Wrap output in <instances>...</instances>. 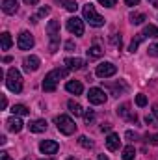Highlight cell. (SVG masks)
I'll return each mask as SVG.
<instances>
[{
	"instance_id": "cell-28",
	"label": "cell",
	"mask_w": 158,
	"mask_h": 160,
	"mask_svg": "<svg viewBox=\"0 0 158 160\" xmlns=\"http://www.w3.org/2000/svg\"><path fill=\"white\" fill-rule=\"evenodd\" d=\"M78 143L82 145V147H86V149H91V147H93V142H91L87 136H80V138H78Z\"/></svg>"
},
{
	"instance_id": "cell-3",
	"label": "cell",
	"mask_w": 158,
	"mask_h": 160,
	"mask_svg": "<svg viewBox=\"0 0 158 160\" xmlns=\"http://www.w3.org/2000/svg\"><path fill=\"white\" fill-rule=\"evenodd\" d=\"M56 127H58V130L62 132V134H65V136H71V134H75L77 132V125H75V121L71 119L69 116H58L56 119Z\"/></svg>"
},
{
	"instance_id": "cell-27",
	"label": "cell",
	"mask_w": 158,
	"mask_h": 160,
	"mask_svg": "<svg viewBox=\"0 0 158 160\" xmlns=\"http://www.w3.org/2000/svg\"><path fill=\"white\" fill-rule=\"evenodd\" d=\"M87 56H89V58H99V56H102V48H101V47H91V48L87 50Z\"/></svg>"
},
{
	"instance_id": "cell-14",
	"label": "cell",
	"mask_w": 158,
	"mask_h": 160,
	"mask_svg": "<svg viewBox=\"0 0 158 160\" xmlns=\"http://www.w3.org/2000/svg\"><path fill=\"white\" fill-rule=\"evenodd\" d=\"M65 89H67L69 93H73V95H82L84 86H82V82H78V80H69V82L65 84Z\"/></svg>"
},
{
	"instance_id": "cell-15",
	"label": "cell",
	"mask_w": 158,
	"mask_h": 160,
	"mask_svg": "<svg viewBox=\"0 0 158 160\" xmlns=\"http://www.w3.org/2000/svg\"><path fill=\"white\" fill-rule=\"evenodd\" d=\"M6 125H7V128H9L11 132H15V134H17V132H21V130H22V127H24V123L19 119L17 116L9 118V119L6 121Z\"/></svg>"
},
{
	"instance_id": "cell-26",
	"label": "cell",
	"mask_w": 158,
	"mask_h": 160,
	"mask_svg": "<svg viewBox=\"0 0 158 160\" xmlns=\"http://www.w3.org/2000/svg\"><path fill=\"white\" fill-rule=\"evenodd\" d=\"M143 21H145V15L143 13H130V22L132 24H143Z\"/></svg>"
},
{
	"instance_id": "cell-47",
	"label": "cell",
	"mask_w": 158,
	"mask_h": 160,
	"mask_svg": "<svg viewBox=\"0 0 158 160\" xmlns=\"http://www.w3.org/2000/svg\"><path fill=\"white\" fill-rule=\"evenodd\" d=\"M67 160H77V158H75V157H71V158H67Z\"/></svg>"
},
{
	"instance_id": "cell-4",
	"label": "cell",
	"mask_w": 158,
	"mask_h": 160,
	"mask_svg": "<svg viewBox=\"0 0 158 160\" xmlns=\"http://www.w3.org/2000/svg\"><path fill=\"white\" fill-rule=\"evenodd\" d=\"M47 34H48V39H50V52H56L58 45H60V22L58 21H48Z\"/></svg>"
},
{
	"instance_id": "cell-20",
	"label": "cell",
	"mask_w": 158,
	"mask_h": 160,
	"mask_svg": "<svg viewBox=\"0 0 158 160\" xmlns=\"http://www.w3.org/2000/svg\"><path fill=\"white\" fill-rule=\"evenodd\" d=\"M67 108H69V112H71L73 116H84L82 106H80L78 102H75V101H69V102H67Z\"/></svg>"
},
{
	"instance_id": "cell-13",
	"label": "cell",
	"mask_w": 158,
	"mask_h": 160,
	"mask_svg": "<svg viewBox=\"0 0 158 160\" xmlns=\"http://www.w3.org/2000/svg\"><path fill=\"white\" fill-rule=\"evenodd\" d=\"M28 128H30V132H34V134L45 132V130H47V121L45 119H34V121H30Z\"/></svg>"
},
{
	"instance_id": "cell-48",
	"label": "cell",
	"mask_w": 158,
	"mask_h": 160,
	"mask_svg": "<svg viewBox=\"0 0 158 160\" xmlns=\"http://www.w3.org/2000/svg\"><path fill=\"white\" fill-rule=\"evenodd\" d=\"M60 2H65V4H67V2H69V0H60Z\"/></svg>"
},
{
	"instance_id": "cell-45",
	"label": "cell",
	"mask_w": 158,
	"mask_h": 160,
	"mask_svg": "<svg viewBox=\"0 0 158 160\" xmlns=\"http://www.w3.org/2000/svg\"><path fill=\"white\" fill-rule=\"evenodd\" d=\"M99 160H110L106 155H99Z\"/></svg>"
},
{
	"instance_id": "cell-2",
	"label": "cell",
	"mask_w": 158,
	"mask_h": 160,
	"mask_svg": "<svg viewBox=\"0 0 158 160\" xmlns=\"http://www.w3.org/2000/svg\"><path fill=\"white\" fill-rule=\"evenodd\" d=\"M6 86H7V89L13 91V93H21V91H22V77H21V73H19L15 67H11V69L6 73Z\"/></svg>"
},
{
	"instance_id": "cell-11",
	"label": "cell",
	"mask_w": 158,
	"mask_h": 160,
	"mask_svg": "<svg viewBox=\"0 0 158 160\" xmlns=\"http://www.w3.org/2000/svg\"><path fill=\"white\" fill-rule=\"evenodd\" d=\"M22 65H24V69L30 73H34V71H37L39 69V65H41V62H39V58L37 56H26L24 58V62H22Z\"/></svg>"
},
{
	"instance_id": "cell-6",
	"label": "cell",
	"mask_w": 158,
	"mask_h": 160,
	"mask_svg": "<svg viewBox=\"0 0 158 160\" xmlns=\"http://www.w3.org/2000/svg\"><path fill=\"white\" fill-rule=\"evenodd\" d=\"M116 73H117V67H116L112 62H102V63H99L97 69H95V75H97L99 78H110V77H114Z\"/></svg>"
},
{
	"instance_id": "cell-21",
	"label": "cell",
	"mask_w": 158,
	"mask_h": 160,
	"mask_svg": "<svg viewBox=\"0 0 158 160\" xmlns=\"http://www.w3.org/2000/svg\"><path fill=\"white\" fill-rule=\"evenodd\" d=\"M0 41H2V50H9L11 45H13V39H11V36H9L7 32H4V34L0 36Z\"/></svg>"
},
{
	"instance_id": "cell-39",
	"label": "cell",
	"mask_w": 158,
	"mask_h": 160,
	"mask_svg": "<svg viewBox=\"0 0 158 160\" xmlns=\"http://www.w3.org/2000/svg\"><path fill=\"white\" fill-rule=\"evenodd\" d=\"M125 4H126V6H138L140 0H125Z\"/></svg>"
},
{
	"instance_id": "cell-1",
	"label": "cell",
	"mask_w": 158,
	"mask_h": 160,
	"mask_svg": "<svg viewBox=\"0 0 158 160\" xmlns=\"http://www.w3.org/2000/svg\"><path fill=\"white\" fill-rule=\"evenodd\" d=\"M67 73H69V69H67V67H65V69H63V67H62V69H60V67H58V69H52V71L43 78V89H45V91H48V93H52V91L56 89L58 82L67 77Z\"/></svg>"
},
{
	"instance_id": "cell-32",
	"label": "cell",
	"mask_w": 158,
	"mask_h": 160,
	"mask_svg": "<svg viewBox=\"0 0 158 160\" xmlns=\"http://www.w3.org/2000/svg\"><path fill=\"white\" fill-rule=\"evenodd\" d=\"M65 9H67V11H77V9H78V4L73 2V0H69V2L65 4Z\"/></svg>"
},
{
	"instance_id": "cell-35",
	"label": "cell",
	"mask_w": 158,
	"mask_h": 160,
	"mask_svg": "<svg viewBox=\"0 0 158 160\" xmlns=\"http://www.w3.org/2000/svg\"><path fill=\"white\" fill-rule=\"evenodd\" d=\"M147 142H151L153 145H158V134H155V136H151V138H147Z\"/></svg>"
},
{
	"instance_id": "cell-17",
	"label": "cell",
	"mask_w": 158,
	"mask_h": 160,
	"mask_svg": "<svg viewBox=\"0 0 158 160\" xmlns=\"http://www.w3.org/2000/svg\"><path fill=\"white\" fill-rule=\"evenodd\" d=\"M119 145H121V140H119L117 134H108V138H106V147L110 149V151H117Z\"/></svg>"
},
{
	"instance_id": "cell-23",
	"label": "cell",
	"mask_w": 158,
	"mask_h": 160,
	"mask_svg": "<svg viewBox=\"0 0 158 160\" xmlns=\"http://www.w3.org/2000/svg\"><path fill=\"white\" fill-rule=\"evenodd\" d=\"M134 157H136L134 145H126V147L123 149V160H134Z\"/></svg>"
},
{
	"instance_id": "cell-43",
	"label": "cell",
	"mask_w": 158,
	"mask_h": 160,
	"mask_svg": "<svg viewBox=\"0 0 158 160\" xmlns=\"http://www.w3.org/2000/svg\"><path fill=\"white\" fill-rule=\"evenodd\" d=\"M6 106H7V99H6V97H4V95H2V110H4V108H6Z\"/></svg>"
},
{
	"instance_id": "cell-46",
	"label": "cell",
	"mask_w": 158,
	"mask_h": 160,
	"mask_svg": "<svg viewBox=\"0 0 158 160\" xmlns=\"http://www.w3.org/2000/svg\"><path fill=\"white\" fill-rule=\"evenodd\" d=\"M151 2H153V6H155V8H158V0H151Z\"/></svg>"
},
{
	"instance_id": "cell-19",
	"label": "cell",
	"mask_w": 158,
	"mask_h": 160,
	"mask_svg": "<svg viewBox=\"0 0 158 160\" xmlns=\"http://www.w3.org/2000/svg\"><path fill=\"white\" fill-rule=\"evenodd\" d=\"M117 114L121 116V118H126V119L130 121H136L138 118H136V114H128V104H121L117 108Z\"/></svg>"
},
{
	"instance_id": "cell-31",
	"label": "cell",
	"mask_w": 158,
	"mask_h": 160,
	"mask_svg": "<svg viewBox=\"0 0 158 160\" xmlns=\"http://www.w3.org/2000/svg\"><path fill=\"white\" fill-rule=\"evenodd\" d=\"M93 119H95V112H93V110H86V112H84V121L89 125Z\"/></svg>"
},
{
	"instance_id": "cell-41",
	"label": "cell",
	"mask_w": 158,
	"mask_h": 160,
	"mask_svg": "<svg viewBox=\"0 0 158 160\" xmlns=\"http://www.w3.org/2000/svg\"><path fill=\"white\" fill-rule=\"evenodd\" d=\"M73 47H75L73 41H67V43H65V48H67V50H73Z\"/></svg>"
},
{
	"instance_id": "cell-42",
	"label": "cell",
	"mask_w": 158,
	"mask_h": 160,
	"mask_svg": "<svg viewBox=\"0 0 158 160\" xmlns=\"http://www.w3.org/2000/svg\"><path fill=\"white\" fill-rule=\"evenodd\" d=\"M153 116L158 119V104H155V106H153Z\"/></svg>"
},
{
	"instance_id": "cell-30",
	"label": "cell",
	"mask_w": 158,
	"mask_h": 160,
	"mask_svg": "<svg viewBox=\"0 0 158 160\" xmlns=\"http://www.w3.org/2000/svg\"><path fill=\"white\" fill-rule=\"evenodd\" d=\"M136 104H138L140 108H143V106L147 104V97H145L143 93H140V95H136Z\"/></svg>"
},
{
	"instance_id": "cell-33",
	"label": "cell",
	"mask_w": 158,
	"mask_h": 160,
	"mask_svg": "<svg viewBox=\"0 0 158 160\" xmlns=\"http://www.w3.org/2000/svg\"><path fill=\"white\" fill-rule=\"evenodd\" d=\"M99 4L104 6V8H114L117 4V0H99Z\"/></svg>"
},
{
	"instance_id": "cell-5",
	"label": "cell",
	"mask_w": 158,
	"mask_h": 160,
	"mask_svg": "<svg viewBox=\"0 0 158 160\" xmlns=\"http://www.w3.org/2000/svg\"><path fill=\"white\" fill-rule=\"evenodd\" d=\"M84 19H86L91 26H95V28H99V26L104 24V19L95 11V6H93V4H86V6H84Z\"/></svg>"
},
{
	"instance_id": "cell-24",
	"label": "cell",
	"mask_w": 158,
	"mask_h": 160,
	"mask_svg": "<svg viewBox=\"0 0 158 160\" xmlns=\"http://www.w3.org/2000/svg\"><path fill=\"white\" fill-rule=\"evenodd\" d=\"M143 39H145V36H143V34H136V38L132 39L130 47H128V50H130V52H136V48L140 47V43H141Z\"/></svg>"
},
{
	"instance_id": "cell-22",
	"label": "cell",
	"mask_w": 158,
	"mask_h": 160,
	"mask_svg": "<svg viewBox=\"0 0 158 160\" xmlns=\"http://www.w3.org/2000/svg\"><path fill=\"white\" fill-rule=\"evenodd\" d=\"M145 38H158V28L155 24H147L145 28H143V32H141Z\"/></svg>"
},
{
	"instance_id": "cell-34",
	"label": "cell",
	"mask_w": 158,
	"mask_h": 160,
	"mask_svg": "<svg viewBox=\"0 0 158 160\" xmlns=\"http://www.w3.org/2000/svg\"><path fill=\"white\" fill-rule=\"evenodd\" d=\"M147 52H149V56H158V43H155V45H151Z\"/></svg>"
},
{
	"instance_id": "cell-49",
	"label": "cell",
	"mask_w": 158,
	"mask_h": 160,
	"mask_svg": "<svg viewBox=\"0 0 158 160\" xmlns=\"http://www.w3.org/2000/svg\"><path fill=\"white\" fill-rule=\"evenodd\" d=\"M41 160H54V158H41Z\"/></svg>"
},
{
	"instance_id": "cell-37",
	"label": "cell",
	"mask_w": 158,
	"mask_h": 160,
	"mask_svg": "<svg viewBox=\"0 0 158 160\" xmlns=\"http://www.w3.org/2000/svg\"><path fill=\"white\" fill-rule=\"evenodd\" d=\"M145 123L147 125H155V116H147L145 118Z\"/></svg>"
},
{
	"instance_id": "cell-44",
	"label": "cell",
	"mask_w": 158,
	"mask_h": 160,
	"mask_svg": "<svg viewBox=\"0 0 158 160\" xmlns=\"http://www.w3.org/2000/svg\"><path fill=\"white\" fill-rule=\"evenodd\" d=\"M24 2H26V4H28V6H36V4H37V2H39V0H24Z\"/></svg>"
},
{
	"instance_id": "cell-29",
	"label": "cell",
	"mask_w": 158,
	"mask_h": 160,
	"mask_svg": "<svg viewBox=\"0 0 158 160\" xmlns=\"http://www.w3.org/2000/svg\"><path fill=\"white\" fill-rule=\"evenodd\" d=\"M48 13H50V8H41L39 13L32 17V22H37V19H39V17H45V15H48Z\"/></svg>"
},
{
	"instance_id": "cell-40",
	"label": "cell",
	"mask_w": 158,
	"mask_h": 160,
	"mask_svg": "<svg viewBox=\"0 0 158 160\" xmlns=\"http://www.w3.org/2000/svg\"><path fill=\"white\" fill-rule=\"evenodd\" d=\"M0 160H11V157H9L6 151H4V153H0Z\"/></svg>"
},
{
	"instance_id": "cell-12",
	"label": "cell",
	"mask_w": 158,
	"mask_h": 160,
	"mask_svg": "<svg viewBox=\"0 0 158 160\" xmlns=\"http://www.w3.org/2000/svg\"><path fill=\"white\" fill-rule=\"evenodd\" d=\"M65 65H67L69 71H80V69H84L86 62L82 58H67L65 60Z\"/></svg>"
},
{
	"instance_id": "cell-16",
	"label": "cell",
	"mask_w": 158,
	"mask_h": 160,
	"mask_svg": "<svg viewBox=\"0 0 158 160\" xmlns=\"http://www.w3.org/2000/svg\"><path fill=\"white\" fill-rule=\"evenodd\" d=\"M2 9L7 15H15L19 11V4H17V0H4L2 2Z\"/></svg>"
},
{
	"instance_id": "cell-7",
	"label": "cell",
	"mask_w": 158,
	"mask_h": 160,
	"mask_svg": "<svg viewBox=\"0 0 158 160\" xmlns=\"http://www.w3.org/2000/svg\"><path fill=\"white\" fill-rule=\"evenodd\" d=\"M106 99H108V95H106L104 89H101V88H91L89 93H87V101H89L91 104H104Z\"/></svg>"
},
{
	"instance_id": "cell-50",
	"label": "cell",
	"mask_w": 158,
	"mask_h": 160,
	"mask_svg": "<svg viewBox=\"0 0 158 160\" xmlns=\"http://www.w3.org/2000/svg\"><path fill=\"white\" fill-rule=\"evenodd\" d=\"M22 160H30V158H22Z\"/></svg>"
},
{
	"instance_id": "cell-9",
	"label": "cell",
	"mask_w": 158,
	"mask_h": 160,
	"mask_svg": "<svg viewBox=\"0 0 158 160\" xmlns=\"http://www.w3.org/2000/svg\"><path fill=\"white\" fill-rule=\"evenodd\" d=\"M34 45H36V41H34V36H32L30 32H21V34H19L17 47H19L21 50H30Z\"/></svg>"
},
{
	"instance_id": "cell-18",
	"label": "cell",
	"mask_w": 158,
	"mask_h": 160,
	"mask_svg": "<svg viewBox=\"0 0 158 160\" xmlns=\"http://www.w3.org/2000/svg\"><path fill=\"white\" fill-rule=\"evenodd\" d=\"M11 114L19 118V116H28V114H30V110H28L24 104H13V106H11Z\"/></svg>"
},
{
	"instance_id": "cell-38",
	"label": "cell",
	"mask_w": 158,
	"mask_h": 160,
	"mask_svg": "<svg viewBox=\"0 0 158 160\" xmlns=\"http://www.w3.org/2000/svg\"><path fill=\"white\" fill-rule=\"evenodd\" d=\"M125 136H126V138H128V140H130V142H132V140H136V134H134V132H132V130H128V132H126V134H125Z\"/></svg>"
},
{
	"instance_id": "cell-36",
	"label": "cell",
	"mask_w": 158,
	"mask_h": 160,
	"mask_svg": "<svg viewBox=\"0 0 158 160\" xmlns=\"http://www.w3.org/2000/svg\"><path fill=\"white\" fill-rule=\"evenodd\" d=\"M110 128H112V125H110V123H104V125H101V130H102V132H108Z\"/></svg>"
},
{
	"instance_id": "cell-25",
	"label": "cell",
	"mask_w": 158,
	"mask_h": 160,
	"mask_svg": "<svg viewBox=\"0 0 158 160\" xmlns=\"http://www.w3.org/2000/svg\"><path fill=\"white\" fill-rule=\"evenodd\" d=\"M106 88H108V89H112L116 97H119V93H123V91H126V86H125V84H108Z\"/></svg>"
},
{
	"instance_id": "cell-8",
	"label": "cell",
	"mask_w": 158,
	"mask_h": 160,
	"mask_svg": "<svg viewBox=\"0 0 158 160\" xmlns=\"http://www.w3.org/2000/svg\"><path fill=\"white\" fill-rule=\"evenodd\" d=\"M67 30L73 36H84V21L80 17H71L67 19Z\"/></svg>"
},
{
	"instance_id": "cell-10",
	"label": "cell",
	"mask_w": 158,
	"mask_h": 160,
	"mask_svg": "<svg viewBox=\"0 0 158 160\" xmlns=\"http://www.w3.org/2000/svg\"><path fill=\"white\" fill-rule=\"evenodd\" d=\"M39 149H41V153H45V155H54L60 149V145L54 140H43L39 143Z\"/></svg>"
}]
</instances>
